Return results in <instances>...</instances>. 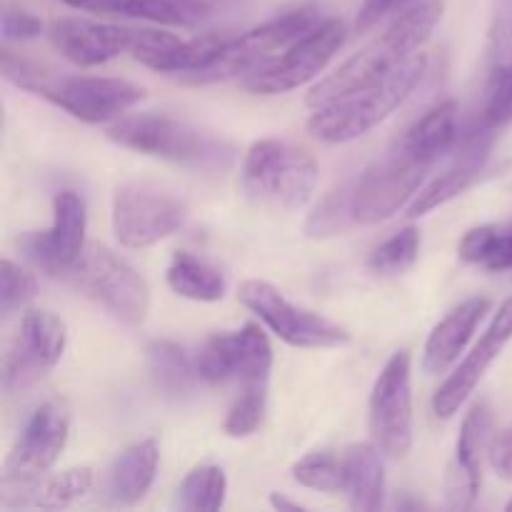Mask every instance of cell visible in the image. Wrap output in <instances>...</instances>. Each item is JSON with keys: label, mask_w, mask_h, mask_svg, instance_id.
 <instances>
[{"label": "cell", "mask_w": 512, "mask_h": 512, "mask_svg": "<svg viewBox=\"0 0 512 512\" xmlns=\"http://www.w3.org/2000/svg\"><path fill=\"white\" fill-rule=\"evenodd\" d=\"M443 13V0H423V3L410 5L378 38L370 40L353 58L345 60L338 70L315 83L310 93L305 95V103L313 110L323 108V105L345 98V95L393 73L410 55L423 50V45L428 43L433 30L443 20Z\"/></svg>", "instance_id": "6da1fadb"}, {"label": "cell", "mask_w": 512, "mask_h": 512, "mask_svg": "<svg viewBox=\"0 0 512 512\" xmlns=\"http://www.w3.org/2000/svg\"><path fill=\"white\" fill-rule=\"evenodd\" d=\"M3 75L20 90L58 105L83 123H105L118 118L145 98V90L128 80L100 75H55L30 60L18 58L10 50H3Z\"/></svg>", "instance_id": "7a4b0ae2"}, {"label": "cell", "mask_w": 512, "mask_h": 512, "mask_svg": "<svg viewBox=\"0 0 512 512\" xmlns=\"http://www.w3.org/2000/svg\"><path fill=\"white\" fill-rule=\"evenodd\" d=\"M428 68V55H410L400 68L385 78L333 100V103L315 108L308 120V133L325 145H343L358 140L388 120L405 100L413 95Z\"/></svg>", "instance_id": "3957f363"}, {"label": "cell", "mask_w": 512, "mask_h": 512, "mask_svg": "<svg viewBox=\"0 0 512 512\" xmlns=\"http://www.w3.org/2000/svg\"><path fill=\"white\" fill-rule=\"evenodd\" d=\"M108 138L120 148L198 173H223L235 160V148L228 140L168 115H130L110 125Z\"/></svg>", "instance_id": "277c9868"}, {"label": "cell", "mask_w": 512, "mask_h": 512, "mask_svg": "<svg viewBox=\"0 0 512 512\" xmlns=\"http://www.w3.org/2000/svg\"><path fill=\"white\" fill-rule=\"evenodd\" d=\"M318 185V163L303 148L283 140H258L243 160V188L250 200L275 210H300Z\"/></svg>", "instance_id": "5b68a950"}, {"label": "cell", "mask_w": 512, "mask_h": 512, "mask_svg": "<svg viewBox=\"0 0 512 512\" xmlns=\"http://www.w3.org/2000/svg\"><path fill=\"white\" fill-rule=\"evenodd\" d=\"M318 23L320 8L315 3H308L290 10V13L278 15V18L268 20V23L255 25V28L245 30V33H228V38L220 45L218 53L210 58V63L203 65L200 70H195L193 75H188L183 83L208 85L255 73V70L263 68L265 63H270L278 50L293 45L295 40L303 38L305 33H310Z\"/></svg>", "instance_id": "8992f818"}, {"label": "cell", "mask_w": 512, "mask_h": 512, "mask_svg": "<svg viewBox=\"0 0 512 512\" xmlns=\"http://www.w3.org/2000/svg\"><path fill=\"white\" fill-rule=\"evenodd\" d=\"M88 298L103 305L115 320L138 328L150 313V288L123 258L100 243L85 245L78 265L68 275Z\"/></svg>", "instance_id": "52a82bcc"}, {"label": "cell", "mask_w": 512, "mask_h": 512, "mask_svg": "<svg viewBox=\"0 0 512 512\" xmlns=\"http://www.w3.org/2000/svg\"><path fill=\"white\" fill-rule=\"evenodd\" d=\"M345 38H348V30L343 20H323L310 33L288 45L280 58H273L255 73L245 75V90L255 95H280L310 83L328 68L330 60L345 45Z\"/></svg>", "instance_id": "ba28073f"}, {"label": "cell", "mask_w": 512, "mask_h": 512, "mask_svg": "<svg viewBox=\"0 0 512 512\" xmlns=\"http://www.w3.org/2000/svg\"><path fill=\"white\" fill-rule=\"evenodd\" d=\"M433 168L428 163L410 158L393 145L385 158L370 165L353 180V218L358 225H375L393 218L418 195L425 173Z\"/></svg>", "instance_id": "9c48e42d"}, {"label": "cell", "mask_w": 512, "mask_h": 512, "mask_svg": "<svg viewBox=\"0 0 512 512\" xmlns=\"http://www.w3.org/2000/svg\"><path fill=\"white\" fill-rule=\"evenodd\" d=\"M238 300L293 348H338L350 340L343 325L290 303L268 280H245Z\"/></svg>", "instance_id": "30bf717a"}, {"label": "cell", "mask_w": 512, "mask_h": 512, "mask_svg": "<svg viewBox=\"0 0 512 512\" xmlns=\"http://www.w3.org/2000/svg\"><path fill=\"white\" fill-rule=\"evenodd\" d=\"M188 218L183 200L143 183H125L113 195V233L120 245L150 248L178 233Z\"/></svg>", "instance_id": "8fae6325"}, {"label": "cell", "mask_w": 512, "mask_h": 512, "mask_svg": "<svg viewBox=\"0 0 512 512\" xmlns=\"http://www.w3.org/2000/svg\"><path fill=\"white\" fill-rule=\"evenodd\" d=\"M370 435L385 458H405L413 448L410 353L398 350L375 378L370 393Z\"/></svg>", "instance_id": "7c38bea8"}, {"label": "cell", "mask_w": 512, "mask_h": 512, "mask_svg": "<svg viewBox=\"0 0 512 512\" xmlns=\"http://www.w3.org/2000/svg\"><path fill=\"white\" fill-rule=\"evenodd\" d=\"M68 345V328L48 310H28L3 360L5 393H25L60 363Z\"/></svg>", "instance_id": "4fadbf2b"}, {"label": "cell", "mask_w": 512, "mask_h": 512, "mask_svg": "<svg viewBox=\"0 0 512 512\" xmlns=\"http://www.w3.org/2000/svg\"><path fill=\"white\" fill-rule=\"evenodd\" d=\"M200 380L208 385H268L273 370V348L255 323L235 333H215L195 355Z\"/></svg>", "instance_id": "5bb4252c"}, {"label": "cell", "mask_w": 512, "mask_h": 512, "mask_svg": "<svg viewBox=\"0 0 512 512\" xmlns=\"http://www.w3.org/2000/svg\"><path fill=\"white\" fill-rule=\"evenodd\" d=\"M85 203L73 190H60L53 200V225L43 233L18 238L25 258L48 275H70L85 250Z\"/></svg>", "instance_id": "9a60e30c"}, {"label": "cell", "mask_w": 512, "mask_h": 512, "mask_svg": "<svg viewBox=\"0 0 512 512\" xmlns=\"http://www.w3.org/2000/svg\"><path fill=\"white\" fill-rule=\"evenodd\" d=\"M495 130L498 128L488 125L483 118L473 120L468 128L460 130L458 143L450 150L453 158H450L448 168L415 195L413 203L408 205V218H423V215L433 213L440 205L463 195L480 178V170L485 168L490 150H493Z\"/></svg>", "instance_id": "2e32d148"}, {"label": "cell", "mask_w": 512, "mask_h": 512, "mask_svg": "<svg viewBox=\"0 0 512 512\" xmlns=\"http://www.w3.org/2000/svg\"><path fill=\"white\" fill-rule=\"evenodd\" d=\"M68 435L70 410L63 400H48L35 408L5 460V478H35L48 473L60 460Z\"/></svg>", "instance_id": "e0dca14e"}, {"label": "cell", "mask_w": 512, "mask_h": 512, "mask_svg": "<svg viewBox=\"0 0 512 512\" xmlns=\"http://www.w3.org/2000/svg\"><path fill=\"white\" fill-rule=\"evenodd\" d=\"M512 340V295L500 305L498 313L490 320L488 330L483 333V338L475 343V348L470 350L468 358L455 368V373L445 380L438 388V393L433 395V413L440 420H450L465 403H468L470 395L475 393L478 383L483 380V375L488 373L490 365L498 360V355L503 353L505 345Z\"/></svg>", "instance_id": "ac0fdd59"}, {"label": "cell", "mask_w": 512, "mask_h": 512, "mask_svg": "<svg viewBox=\"0 0 512 512\" xmlns=\"http://www.w3.org/2000/svg\"><path fill=\"white\" fill-rule=\"evenodd\" d=\"M493 413L485 403L468 410L455 443V458L445 475V505L450 510L473 508L483 485V453L490 448Z\"/></svg>", "instance_id": "d6986e66"}, {"label": "cell", "mask_w": 512, "mask_h": 512, "mask_svg": "<svg viewBox=\"0 0 512 512\" xmlns=\"http://www.w3.org/2000/svg\"><path fill=\"white\" fill-rule=\"evenodd\" d=\"M140 28L113 23H95L83 18H60L50 25V43L70 63L95 68L118 55L130 53Z\"/></svg>", "instance_id": "ffe728a7"}, {"label": "cell", "mask_w": 512, "mask_h": 512, "mask_svg": "<svg viewBox=\"0 0 512 512\" xmlns=\"http://www.w3.org/2000/svg\"><path fill=\"white\" fill-rule=\"evenodd\" d=\"M225 38H228V33H205L198 35V38L185 40L173 33H165V30L140 28L130 55L138 63H143L145 68L155 70V73L173 75L175 80L183 83L188 75H193L195 70L210 63V58L225 43Z\"/></svg>", "instance_id": "44dd1931"}, {"label": "cell", "mask_w": 512, "mask_h": 512, "mask_svg": "<svg viewBox=\"0 0 512 512\" xmlns=\"http://www.w3.org/2000/svg\"><path fill=\"white\" fill-rule=\"evenodd\" d=\"M93 468H70L58 475H35V478H5L0 483L3 508H40L60 510L80 503L93 493Z\"/></svg>", "instance_id": "7402d4cb"}, {"label": "cell", "mask_w": 512, "mask_h": 512, "mask_svg": "<svg viewBox=\"0 0 512 512\" xmlns=\"http://www.w3.org/2000/svg\"><path fill=\"white\" fill-rule=\"evenodd\" d=\"M490 310V300L470 298L463 305L445 315L433 333L428 335V343L423 350V370L428 375H440L460 358L465 345L470 343L473 333L478 330L480 320Z\"/></svg>", "instance_id": "603a6c76"}, {"label": "cell", "mask_w": 512, "mask_h": 512, "mask_svg": "<svg viewBox=\"0 0 512 512\" xmlns=\"http://www.w3.org/2000/svg\"><path fill=\"white\" fill-rule=\"evenodd\" d=\"M460 108L455 100L433 105L423 118L415 120L403 138L398 140V148L408 153L410 158L420 163L435 165L445 153L455 148L460 138Z\"/></svg>", "instance_id": "cb8c5ba5"}, {"label": "cell", "mask_w": 512, "mask_h": 512, "mask_svg": "<svg viewBox=\"0 0 512 512\" xmlns=\"http://www.w3.org/2000/svg\"><path fill=\"white\" fill-rule=\"evenodd\" d=\"M380 448L375 443H353L343 453V493L350 508L373 512L383 508L385 468Z\"/></svg>", "instance_id": "d4e9b609"}, {"label": "cell", "mask_w": 512, "mask_h": 512, "mask_svg": "<svg viewBox=\"0 0 512 512\" xmlns=\"http://www.w3.org/2000/svg\"><path fill=\"white\" fill-rule=\"evenodd\" d=\"M160 450L153 438L130 445L115 458L108 473V498L118 505H135L150 493L158 475Z\"/></svg>", "instance_id": "484cf974"}, {"label": "cell", "mask_w": 512, "mask_h": 512, "mask_svg": "<svg viewBox=\"0 0 512 512\" xmlns=\"http://www.w3.org/2000/svg\"><path fill=\"white\" fill-rule=\"evenodd\" d=\"M90 10L150 20L158 25H175V28H195L213 13L208 0H93Z\"/></svg>", "instance_id": "4316f807"}, {"label": "cell", "mask_w": 512, "mask_h": 512, "mask_svg": "<svg viewBox=\"0 0 512 512\" xmlns=\"http://www.w3.org/2000/svg\"><path fill=\"white\" fill-rule=\"evenodd\" d=\"M145 360H148L150 378H153L155 388L170 400H180L195 390L200 383L198 363L193 355L183 348V345L173 343V340H155L145 350Z\"/></svg>", "instance_id": "83f0119b"}, {"label": "cell", "mask_w": 512, "mask_h": 512, "mask_svg": "<svg viewBox=\"0 0 512 512\" xmlns=\"http://www.w3.org/2000/svg\"><path fill=\"white\" fill-rule=\"evenodd\" d=\"M165 280H168V288L175 295L195 300V303H215V300H223L225 288H228L225 275L215 265L195 258V255L185 253V250L173 255V260L168 265V273H165Z\"/></svg>", "instance_id": "f1b7e54d"}, {"label": "cell", "mask_w": 512, "mask_h": 512, "mask_svg": "<svg viewBox=\"0 0 512 512\" xmlns=\"http://www.w3.org/2000/svg\"><path fill=\"white\" fill-rule=\"evenodd\" d=\"M458 255L463 263L488 273H508L512 270V220L470 228L460 240Z\"/></svg>", "instance_id": "f546056e"}, {"label": "cell", "mask_w": 512, "mask_h": 512, "mask_svg": "<svg viewBox=\"0 0 512 512\" xmlns=\"http://www.w3.org/2000/svg\"><path fill=\"white\" fill-rule=\"evenodd\" d=\"M228 478L218 465H198L185 475L178 490L180 508L188 512H215L223 508Z\"/></svg>", "instance_id": "4dcf8cb0"}, {"label": "cell", "mask_w": 512, "mask_h": 512, "mask_svg": "<svg viewBox=\"0 0 512 512\" xmlns=\"http://www.w3.org/2000/svg\"><path fill=\"white\" fill-rule=\"evenodd\" d=\"M350 198H353V183L333 190V193L310 213L308 223H305V233L315 240H325L333 238V235L348 233L353 225H358L353 218Z\"/></svg>", "instance_id": "1f68e13d"}, {"label": "cell", "mask_w": 512, "mask_h": 512, "mask_svg": "<svg viewBox=\"0 0 512 512\" xmlns=\"http://www.w3.org/2000/svg\"><path fill=\"white\" fill-rule=\"evenodd\" d=\"M420 255V230L415 225H408L400 233H395L393 238H388L385 243H380L378 248L370 255L368 265L373 273L385 275V278H393V275L408 273L415 265Z\"/></svg>", "instance_id": "d6a6232c"}, {"label": "cell", "mask_w": 512, "mask_h": 512, "mask_svg": "<svg viewBox=\"0 0 512 512\" xmlns=\"http://www.w3.org/2000/svg\"><path fill=\"white\" fill-rule=\"evenodd\" d=\"M508 70H512V0H495L485 45V73L498 75Z\"/></svg>", "instance_id": "836d02e7"}, {"label": "cell", "mask_w": 512, "mask_h": 512, "mask_svg": "<svg viewBox=\"0 0 512 512\" xmlns=\"http://www.w3.org/2000/svg\"><path fill=\"white\" fill-rule=\"evenodd\" d=\"M265 408H268V385H243L235 403L230 405L225 418V435L230 438H248L263 425Z\"/></svg>", "instance_id": "e575fe53"}, {"label": "cell", "mask_w": 512, "mask_h": 512, "mask_svg": "<svg viewBox=\"0 0 512 512\" xmlns=\"http://www.w3.org/2000/svg\"><path fill=\"white\" fill-rule=\"evenodd\" d=\"M293 480L303 488L320 493H340L343 490V460L330 453H310L293 465Z\"/></svg>", "instance_id": "d590c367"}, {"label": "cell", "mask_w": 512, "mask_h": 512, "mask_svg": "<svg viewBox=\"0 0 512 512\" xmlns=\"http://www.w3.org/2000/svg\"><path fill=\"white\" fill-rule=\"evenodd\" d=\"M38 295V280L10 258L0 263V310L3 315L25 308Z\"/></svg>", "instance_id": "8d00e7d4"}, {"label": "cell", "mask_w": 512, "mask_h": 512, "mask_svg": "<svg viewBox=\"0 0 512 512\" xmlns=\"http://www.w3.org/2000/svg\"><path fill=\"white\" fill-rule=\"evenodd\" d=\"M43 33V20L18 8L3 10V40H33Z\"/></svg>", "instance_id": "74e56055"}, {"label": "cell", "mask_w": 512, "mask_h": 512, "mask_svg": "<svg viewBox=\"0 0 512 512\" xmlns=\"http://www.w3.org/2000/svg\"><path fill=\"white\" fill-rule=\"evenodd\" d=\"M415 3V0H363L358 20H355V33H368L370 28L380 23L388 13L405 8V5Z\"/></svg>", "instance_id": "f35d334b"}, {"label": "cell", "mask_w": 512, "mask_h": 512, "mask_svg": "<svg viewBox=\"0 0 512 512\" xmlns=\"http://www.w3.org/2000/svg\"><path fill=\"white\" fill-rule=\"evenodd\" d=\"M488 463L500 480H512V428L490 440Z\"/></svg>", "instance_id": "ab89813d"}, {"label": "cell", "mask_w": 512, "mask_h": 512, "mask_svg": "<svg viewBox=\"0 0 512 512\" xmlns=\"http://www.w3.org/2000/svg\"><path fill=\"white\" fill-rule=\"evenodd\" d=\"M488 180H490V183L500 185V188L510 190V193H512V155H510V158H505L503 163H500L498 168H495L493 173L488 175Z\"/></svg>", "instance_id": "60d3db41"}, {"label": "cell", "mask_w": 512, "mask_h": 512, "mask_svg": "<svg viewBox=\"0 0 512 512\" xmlns=\"http://www.w3.org/2000/svg\"><path fill=\"white\" fill-rule=\"evenodd\" d=\"M270 505H273L275 510H303V505L295 503V500H290V498H285V495H280V493L270 495Z\"/></svg>", "instance_id": "b9f144b4"}, {"label": "cell", "mask_w": 512, "mask_h": 512, "mask_svg": "<svg viewBox=\"0 0 512 512\" xmlns=\"http://www.w3.org/2000/svg\"><path fill=\"white\" fill-rule=\"evenodd\" d=\"M65 5H70V8L75 10H90L93 8V0H63Z\"/></svg>", "instance_id": "7bdbcfd3"}, {"label": "cell", "mask_w": 512, "mask_h": 512, "mask_svg": "<svg viewBox=\"0 0 512 512\" xmlns=\"http://www.w3.org/2000/svg\"><path fill=\"white\" fill-rule=\"evenodd\" d=\"M505 510H512V500H510V503H508V505H505Z\"/></svg>", "instance_id": "ee69618b"}, {"label": "cell", "mask_w": 512, "mask_h": 512, "mask_svg": "<svg viewBox=\"0 0 512 512\" xmlns=\"http://www.w3.org/2000/svg\"><path fill=\"white\" fill-rule=\"evenodd\" d=\"M223 3H233V0H223Z\"/></svg>", "instance_id": "f6af8a7d"}]
</instances>
